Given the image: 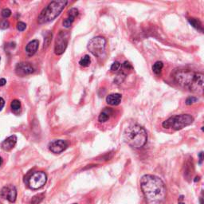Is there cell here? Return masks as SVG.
<instances>
[{"label": "cell", "mask_w": 204, "mask_h": 204, "mask_svg": "<svg viewBox=\"0 0 204 204\" xmlns=\"http://www.w3.org/2000/svg\"><path fill=\"white\" fill-rule=\"evenodd\" d=\"M47 175L43 171H35L28 178V185L31 189H40L46 184Z\"/></svg>", "instance_id": "cell-7"}, {"label": "cell", "mask_w": 204, "mask_h": 204, "mask_svg": "<svg viewBox=\"0 0 204 204\" xmlns=\"http://www.w3.org/2000/svg\"><path fill=\"white\" fill-rule=\"evenodd\" d=\"M164 68V64L162 62H156L152 66V70L155 74H160Z\"/></svg>", "instance_id": "cell-18"}, {"label": "cell", "mask_w": 204, "mask_h": 204, "mask_svg": "<svg viewBox=\"0 0 204 204\" xmlns=\"http://www.w3.org/2000/svg\"><path fill=\"white\" fill-rule=\"evenodd\" d=\"M6 83H7V81H6V79H4V78L0 79V86H5Z\"/></svg>", "instance_id": "cell-31"}, {"label": "cell", "mask_w": 204, "mask_h": 204, "mask_svg": "<svg viewBox=\"0 0 204 204\" xmlns=\"http://www.w3.org/2000/svg\"><path fill=\"white\" fill-rule=\"evenodd\" d=\"M69 34L67 31H60L55 40L54 52L56 54L61 55L65 52L69 43Z\"/></svg>", "instance_id": "cell-8"}, {"label": "cell", "mask_w": 204, "mask_h": 204, "mask_svg": "<svg viewBox=\"0 0 204 204\" xmlns=\"http://www.w3.org/2000/svg\"><path fill=\"white\" fill-rule=\"evenodd\" d=\"M45 198V194L44 193H41L38 194V195H35V196L32 198L30 201L31 204H39L42 202V200Z\"/></svg>", "instance_id": "cell-19"}, {"label": "cell", "mask_w": 204, "mask_h": 204, "mask_svg": "<svg viewBox=\"0 0 204 204\" xmlns=\"http://www.w3.org/2000/svg\"><path fill=\"white\" fill-rule=\"evenodd\" d=\"M11 15V10L8 9V8H5V9H3L2 11V16L3 17V18H8V17H10Z\"/></svg>", "instance_id": "cell-24"}, {"label": "cell", "mask_w": 204, "mask_h": 204, "mask_svg": "<svg viewBox=\"0 0 204 204\" xmlns=\"http://www.w3.org/2000/svg\"><path fill=\"white\" fill-rule=\"evenodd\" d=\"M68 2L66 0H57L49 2L46 7L42 10L38 18V23L44 24L54 20L66 7Z\"/></svg>", "instance_id": "cell-4"}, {"label": "cell", "mask_w": 204, "mask_h": 204, "mask_svg": "<svg viewBox=\"0 0 204 204\" xmlns=\"http://www.w3.org/2000/svg\"><path fill=\"white\" fill-rule=\"evenodd\" d=\"M120 66H121V65H120V62H113V65L111 66V68H110V69H111V71H113V72H117V70H119V69H120Z\"/></svg>", "instance_id": "cell-22"}, {"label": "cell", "mask_w": 204, "mask_h": 204, "mask_svg": "<svg viewBox=\"0 0 204 204\" xmlns=\"http://www.w3.org/2000/svg\"><path fill=\"white\" fill-rule=\"evenodd\" d=\"M0 196L11 202H15L17 198V190L11 184L3 187L0 191Z\"/></svg>", "instance_id": "cell-9"}, {"label": "cell", "mask_w": 204, "mask_h": 204, "mask_svg": "<svg viewBox=\"0 0 204 204\" xmlns=\"http://www.w3.org/2000/svg\"><path fill=\"white\" fill-rule=\"evenodd\" d=\"M202 154H203V153H202V151H201V152L199 153V164H201V163H202Z\"/></svg>", "instance_id": "cell-32"}, {"label": "cell", "mask_w": 204, "mask_h": 204, "mask_svg": "<svg viewBox=\"0 0 204 204\" xmlns=\"http://www.w3.org/2000/svg\"><path fill=\"white\" fill-rule=\"evenodd\" d=\"M0 59H1V58H0Z\"/></svg>", "instance_id": "cell-37"}, {"label": "cell", "mask_w": 204, "mask_h": 204, "mask_svg": "<svg viewBox=\"0 0 204 204\" xmlns=\"http://www.w3.org/2000/svg\"><path fill=\"white\" fill-rule=\"evenodd\" d=\"M26 28V24L22 22H19L17 24V29L19 31H23L25 30Z\"/></svg>", "instance_id": "cell-26"}, {"label": "cell", "mask_w": 204, "mask_h": 204, "mask_svg": "<svg viewBox=\"0 0 204 204\" xmlns=\"http://www.w3.org/2000/svg\"><path fill=\"white\" fill-rule=\"evenodd\" d=\"M113 114V110L109 108H105L103 111L99 115L98 120L100 123L106 122L111 117L112 115Z\"/></svg>", "instance_id": "cell-16"}, {"label": "cell", "mask_w": 204, "mask_h": 204, "mask_svg": "<svg viewBox=\"0 0 204 204\" xmlns=\"http://www.w3.org/2000/svg\"><path fill=\"white\" fill-rule=\"evenodd\" d=\"M123 67H124V69H128V70L132 69V65L129 63V62H125L124 64H123Z\"/></svg>", "instance_id": "cell-28"}, {"label": "cell", "mask_w": 204, "mask_h": 204, "mask_svg": "<svg viewBox=\"0 0 204 204\" xmlns=\"http://www.w3.org/2000/svg\"><path fill=\"white\" fill-rule=\"evenodd\" d=\"M79 14L78 10L76 8H72L68 12V17L63 21V26L64 27L69 28L73 24V21H74L75 18H76Z\"/></svg>", "instance_id": "cell-13"}, {"label": "cell", "mask_w": 204, "mask_h": 204, "mask_svg": "<svg viewBox=\"0 0 204 204\" xmlns=\"http://www.w3.org/2000/svg\"><path fill=\"white\" fill-rule=\"evenodd\" d=\"M73 204H77V203H73Z\"/></svg>", "instance_id": "cell-36"}, {"label": "cell", "mask_w": 204, "mask_h": 204, "mask_svg": "<svg viewBox=\"0 0 204 204\" xmlns=\"http://www.w3.org/2000/svg\"><path fill=\"white\" fill-rule=\"evenodd\" d=\"M140 188L148 204H162L166 199L167 188L160 178L145 175L140 179Z\"/></svg>", "instance_id": "cell-1"}, {"label": "cell", "mask_w": 204, "mask_h": 204, "mask_svg": "<svg viewBox=\"0 0 204 204\" xmlns=\"http://www.w3.org/2000/svg\"><path fill=\"white\" fill-rule=\"evenodd\" d=\"M17 143V137L16 136L12 135L11 137L4 140L1 144V148L2 150L6 151H9L15 148V144Z\"/></svg>", "instance_id": "cell-12"}, {"label": "cell", "mask_w": 204, "mask_h": 204, "mask_svg": "<svg viewBox=\"0 0 204 204\" xmlns=\"http://www.w3.org/2000/svg\"><path fill=\"white\" fill-rule=\"evenodd\" d=\"M68 145H69V144L66 140H58L51 142L49 145V148L53 153L59 154V153L65 151L68 148Z\"/></svg>", "instance_id": "cell-10"}, {"label": "cell", "mask_w": 204, "mask_h": 204, "mask_svg": "<svg viewBox=\"0 0 204 204\" xmlns=\"http://www.w3.org/2000/svg\"><path fill=\"white\" fill-rule=\"evenodd\" d=\"M178 204H185V203H184V202H179Z\"/></svg>", "instance_id": "cell-35"}, {"label": "cell", "mask_w": 204, "mask_h": 204, "mask_svg": "<svg viewBox=\"0 0 204 204\" xmlns=\"http://www.w3.org/2000/svg\"><path fill=\"white\" fill-rule=\"evenodd\" d=\"M124 77H125V75L123 74L122 73H120V74L117 75V78H116V81L117 82V84H120V83H121V82L124 81Z\"/></svg>", "instance_id": "cell-27"}, {"label": "cell", "mask_w": 204, "mask_h": 204, "mask_svg": "<svg viewBox=\"0 0 204 204\" xmlns=\"http://www.w3.org/2000/svg\"><path fill=\"white\" fill-rule=\"evenodd\" d=\"M200 201H201V204H203V202H202V198H201Z\"/></svg>", "instance_id": "cell-34"}, {"label": "cell", "mask_w": 204, "mask_h": 204, "mask_svg": "<svg viewBox=\"0 0 204 204\" xmlns=\"http://www.w3.org/2000/svg\"><path fill=\"white\" fill-rule=\"evenodd\" d=\"M4 105H5V100L2 97H0V111L3 109Z\"/></svg>", "instance_id": "cell-30"}, {"label": "cell", "mask_w": 204, "mask_h": 204, "mask_svg": "<svg viewBox=\"0 0 204 204\" xmlns=\"http://www.w3.org/2000/svg\"><path fill=\"white\" fill-rule=\"evenodd\" d=\"M122 96L119 93H113L106 97V102L110 105H118L121 102Z\"/></svg>", "instance_id": "cell-15"}, {"label": "cell", "mask_w": 204, "mask_h": 204, "mask_svg": "<svg viewBox=\"0 0 204 204\" xmlns=\"http://www.w3.org/2000/svg\"><path fill=\"white\" fill-rule=\"evenodd\" d=\"M11 108L12 111L18 112L21 109V102L18 100H14L11 103Z\"/></svg>", "instance_id": "cell-21"}, {"label": "cell", "mask_w": 204, "mask_h": 204, "mask_svg": "<svg viewBox=\"0 0 204 204\" xmlns=\"http://www.w3.org/2000/svg\"><path fill=\"white\" fill-rule=\"evenodd\" d=\"M91 62V59L89 55H85L84 57H82L81 60L79 61V64L83 67H86V66H89V64Z\"/></svg>", "instance_id": "cell-20"}, {"label": "cell", "mask_w": 204, "mask_h": 204, "mask_svg": "<svg viewBox=\"0 0 204 204\" xmlns=\"http://www.w3.org/2000/svg\"><path fill=\"white\" fill-rule=\"evenodd\" d=\"M189 22L191 23V25L195 27V29H197L198 30L201 31L202 32L203 31V29H202V22L199 20V19H197V18H191L188 19Z\"/></svg>", "instance_id": "cell-17"}, {"label": "cell", "mask_w": 204, "mask_h": 204, "mask_svg": "<svg viewBox=\"0 0 204 204\" xmlns=\"http://www.w3.org/2000/svg\"><path fill=\"white\" fill-rule=\"evenodd\" d=\"M51 37H52V35H49V37L46 38V42H44V48H46L49 46V42L51 41Z\"/></svg>", "instance_id": "cell-29"}, {"label": "cell", "mask_w": 204, "mask_h": 204, "mask_svg": "<svg viewBox=\"0 0 204 204\" xmlns=\"http://www.w3.org/2000/svg\"><path fill=\"white\" fill-rule=\"evenodd\" d=\"M175 80L179 86L188 89L192 93L202 94L203 91L204 76L201 73L180 69L175 73Z\"/></svg>", "instance_id": "cell-2"}, {"label": "cell", "mask_w": 204, "mask_h": 204, "mask_svg": "<svg viewBox=\"0 0 204 204\" xmlns=\"http://www.w3.org/2000/svg\"><path fill=\"white\" fill-rule=\"evenodd\" d=\"M2 164V157H0V167H1Z\"/></svg>", "instance_id": "cell-33"}, {"label": "cell", "mask_w": 204, "mask_h": 204, "mask_svg": "<svg viewBox=\"0 0 204 204\" xmlns=\"http://www.w3.org/2000/svg\"><path fill=\"white\" fill-rule=\"evenodd\" d=\"M194 118L190 114L175 115L164 121L163 127L167 129L181 130L193 123Z\"/></svg>", "instance_id": "cell-5"}, {"label": "cell", "mask_w": 204, "mask_h": 204, "mask_svg": "<svg viewBox=\"0 0 204 204\" xmlns=\"http://www.w3.org/2000/svg\"><path fill=\"white\" fill-rule=\"evenodd\" d=\"M197 101H198V98L192 96V97H189L187 98L186 104H188V105H191V104H193L194 103H196Z\"/></svg>", "instance_id": "cell-23"}, {"label": "cell", "mask_w": 204, "mask_h": 204, "mask_svg": "<svg viewBox=\"0 0 204 204\" xmlns=\"http://www.w3.org/2000/svg\"><path fill=\"white\" fill-rule=\"evenodd\" d=\"M35 69L28 62H21L18 63L15 68L16 74L18 76H26L33 73Z\"/></svg>", "instance_id": "cell-11"}, {"label": "cell", "mask_w": 204, "mask_h": 204, "mask_svg": "<svg viewBox=\"0 0 204 204\" xmlns=\"http://www.w3.org/2000/svg\"><path fill=\"white\" fill-rule=\"evenodd\" d=\"M124 140L132 148H142L148 140L147 131L140 124H132L124 130Z\"/></svg>", "instance_id": "cell-3"}, {"label": "cell", "mask_w": 204, "mask_h": 204, "mask_svg": "<svg viewBox=\"0 0 204 204\" xmlns=\"http://www.w3.org/2000/svg\"><path fill=\"white\" fill-rule=\"evenodd\" d=\"M38 46H39V42L38 40L31 41L26 46V52L29 56H33L38 50Z\"/></svg>", "instance_id": "cell-14"}, {"label": "cell", "mask_w": 204, "mask_h": 204, "mask_svg": "<svg viewBox=\"0 0 204 204\" xmlns=\"http://www.w3.org/2000/svg\"><path fill=\"white\" fill-rule=\"evenodd\" d=\"M106 40L103 37L97 36L92 38L88 43V49L89 52L97 58H100L105 52Z\"/></svg>", "instance_id": "cell-6"}, {"label": "cell", "mask_w": 204, "mask_h": 204, "mask_svg": "<svg viewBox=\"0 0 204 204\" xmlns=\"http://www.w3.org/2000/svg\"><path fill=\"white\" fill-rule=\"evenodd\" d=\"M10 23L7 19H3L0 22V28H2V29H7V28L9 27Z\"/></svg>", "instance_id": "cell-25"}]
</instances>
